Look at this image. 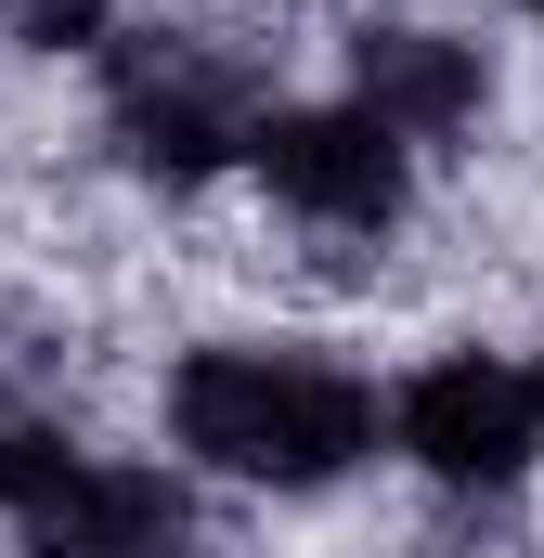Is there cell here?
<instances>
[{"label": "cell", "mask_w": 544, "mask_h": 558, "mask_svg": "<svg viewBox=\"0 0 544 558\" xmlns=\"http://www.w3.org/2000/svg\"><path fill=\"white\" fill-rule=\"evenodd\" d=\"M156 454L195 468L208 494L324 507L390 454V390L337 338L208 325V338H169V364H156Z\"/></svg>", "instance_id": "cell-1"}, {"label": "cell", "mask_w": 544, "mask_h": 558, "mask_svg": "<svg viewBox=\"0 0 544 558\" xmlns=\"http://www.w3.org/2000/svg\"><path fill=\"white\" fill-rule=\"evenodd\" d=\"M272 105H285V39L260 13H208V0L131 13L91 65V143L156 208H195L221 169H247Z\"/></svg>", "instance_id": "cell-2"}, {"label": "cell", "mask_w": 544, "mask_h": 558, "mask_svg": "<svg viewBox=\"0 0 544 558\" xmlns=\"http://www.w3.org/2000/svg\"><path fill=\"white\" fill-rule=\"evenodd\" d=\"M247 182L298 247H337V260H390L415 221H428V156L403 131H376L350 92H285L247 143Z\"/></svg>", "instance_id": "cell-3"}, {"label": "cell", "mask_w": 544, "mask_h": 558, "mask_svg": "<svg viewBox=\"0 0 544 558\" xmlns=\"http://www.w3.org/2000/svg\"><path fill=\"white\" fill-rule=\"evenodd\" d=\"M390 454L428 481V507H519L544 481V377L493 338H441L390 377Z\"/></svg>", "instance_id": "cell-4"}, {"label": "cell", "mask_w": 544, "mask_h": 558, "mask_svg": "<svg viewBox=\"0 0 544 558\" xmlns=\"http://www.w3.org/2000/svg\"><path fill=\"white\" fill-rule=\"evenodd\" d=\"M337 92H350L376 131H403L415 156H467V143L493 131V105H506V65H493V39H467V26H441V13L363 0V13L337 26Z\"/></svg>", "instance_id": "cell-5"}, {"label": "cell", "mask_w": 544, "mask_h": 558, "mask_svg": "<svg viewBox=\"0 0 544 558\" xmlns=\"http://www.w3.org/2000/svg\"><path fill=\"white\" fill-rule=\"evenodd\" d=\"M118 26H131V0H0V52H26V65H104Z\"/></svg>", "instance_id": "cell-6"}, {"label": "cell", "mask_w": 544, "mask_h": 558, "mask_svg": "<svg viewBox=\"0 0 544 558\" xmlns=\"http://www.w3.org/2000/svg\"><path fill=\"white\" fill-rule=\"evenodd\" d=\"M519 13H532V26H544V0H519Z\"/></svg>", "instance_id": "cell-7"}, {"label": "cell", "mask_w": 544, "mask_h": 558, "mask_svg": "<svg viewBox=\"0 0 544 558\" xmlns=\"http://www.w3.org/2000/svg\"><path fill=\"white\" fill-rule=\"evenodd\" d=\"M532 377H544V351H532Z\"/></svg>", "instance_id": "cell-8"}, {"label": "cell", "mask_w": 544, "mask_h": 558, "mask_svg": "<svg viewBox=\"0 0 544 558\" xmlns=\"http://www.w3.org/2000/svg\"><path fill=\"white\" fill-rule=\"evenodd\" d=\"M350 13H363V0H350Z\"/></svg>", "instance_id": "cell-9"}]
</instances>
